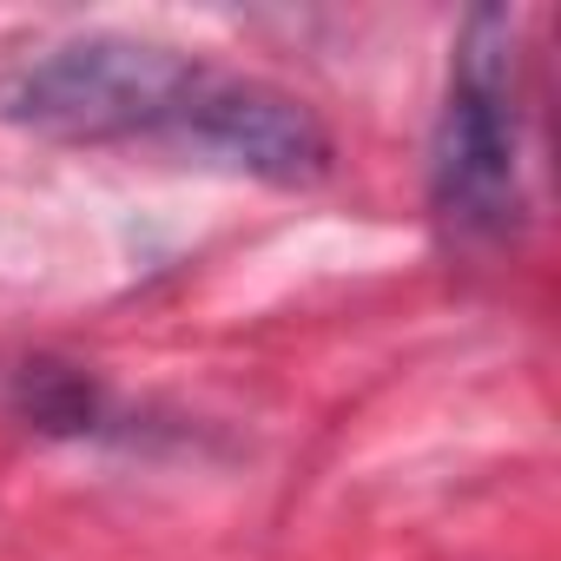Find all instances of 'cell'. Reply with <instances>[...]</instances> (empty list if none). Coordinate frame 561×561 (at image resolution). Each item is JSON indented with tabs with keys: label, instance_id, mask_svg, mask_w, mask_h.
<instances>
[{
	"label": "cell",
	"instance_id": "obj_2",
	"mask_svg": "<svg viewBox=\"0 0 561 561\" xmlns=\"http://www.w3.org/2000/svg\"><path fill=\"white\" fill-rule=\"evenodd\" d=\"M205 60L165 41L80 34L27 60L0 87V113L54 146H172Z\"/></svg>",
	"mask_w": 561,
	"mask_h": 561
},
{
	"label": "cell",
	"instance_id": "obj_3",
	"mask_svg": "<svg viewBox=\"0 0 561 561\" xmlns=\"http://www.w3.org/2000/svg\"><path fill=\"white\" fill-rule=\"evenodd\" d=\"M179 159L264 179V185H318L331 172V133L324 119L271 80L231 73L205 60V80L185 106V126L172 139Z\"/></svg>",
	"mask_w": 561,
	"mask_h": 561
},
{
	"label": "cell",
	"instance_id": "obj_4",
	"mask_svg": "<svg viewBox=\"0 0 561 561\" xmlns=\"http://www.w3.org/2000/svg\"><path fill=\"white\" fill-rule=\"evenodd\" d=\"M0 403H8V416L47 443H87V436H106L119 423L106 383L73 364V357H21L8 370V390H0Z\"/></svg>",
	"mask_w": 561,
	"mask_h": 561
},
{
	"label": "cell",
	"instance_id": "obj_1",
	"mask_svg": "<svg viewBox=\"0 0 561 561\" xmlns=\"http://www.w3.org/2000/svg\"><path fill=\"white\" fill-rule=\"evenodd\" d=\"M522 14L476 8L449 41L443 113L430 133V218L449 251H502L522 231Z\"/></svg>",
	"mask_w": 561,
	"mask_h": 561
}]
</instances>
